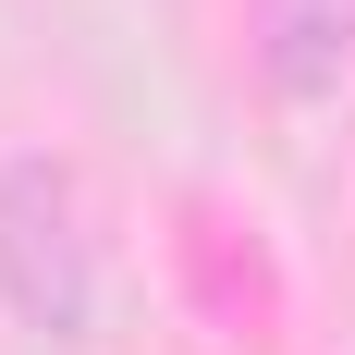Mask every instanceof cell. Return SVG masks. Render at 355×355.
<instances>
[{
	"mask_svg": "<svg viewBox=\"0 0 355 355\" xmlns=\"http://www.w3.org/2000/svg\"><path fill=\"white\" fill-rule=\"evenodd\" d=\"M355 73V0H257V86L270 98H331Z\"/></svg>",
	"mask_w": 355,
	"mask_h": 355,
	"instance_id": "obj_2",
	"label": "cell"
},
{
	"mask_svg": "<svg viewBox=\"0 0 355 355\" xmlns=\"http://www.w3.org/2000/svg\"><path fill=\"white\" fill-rule=\"evenodd\" d=\"M98 209H86V172L49 159V147H12L0 159V306L37 331V343H86L98 331Z\"/></svg>",
	"mask_w": 355,
	"mask_h": 355,
	"instance_id": "obj_1",
	"label": "cell"
}]
</instances>
